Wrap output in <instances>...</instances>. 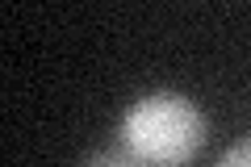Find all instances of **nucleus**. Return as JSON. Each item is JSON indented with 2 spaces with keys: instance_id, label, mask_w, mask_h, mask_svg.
I'll return each mask as SVG.
<instances>
[{
  "instance_id": "2",
  "label": "nucleus",
  "mask_w": 251,
  "mask_h": 167,
  "mask_svg": "<svg viewBox=\"0 0 251 167\" xmlns=\"http://www.w3.org/2000/svg\"><path fill=\"white\" fill-rule=\"evenodd\" d=\"M80 167H147V163H138L130 150L117 142V146H105V150H92L88 159H84Z\"/></svg>"
},
{
  "instance_id": "1",
  "label": "nucleus",
  "mask_w": 251,
  "mask_h": 167,
  "mask_svg": "<svg viewBox=\"0 0 251 167\" xmlns=\"http://www.w3.org/2000/svg\"><path fill=\"white\" fill-rule=\"evenodd\" d=\"M117 142L147 167H184L205 142V117L184 92H147L122 113Z\"/></svg>"
},
{
  "instance_id": "3",
  "label": "nucleus",
  "mask_w": 251,
  "mask_h": 167,
  "mask_svg": "<svg viewBox=\"0 0 251 167\" xmlns=\"http://www.w3.org/2000/svg\"><path fill=\"white\" fill-rule=\"evenodd\" d=\"M218 167H251V138H239L226 146V155L218 159Z\"/></svg>"
}]
</instances>
